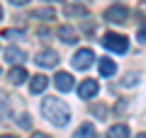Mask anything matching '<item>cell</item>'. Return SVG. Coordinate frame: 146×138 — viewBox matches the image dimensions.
<instances>
[{
	"label": "cell",
	"mask_w": 146,
	"mask_h": 138,
	"mask_svg": "<svg viewBox=\"0 0 146 138\" xmlns=\"http://www.w3.org/2000/svg\"><path fill=\"white\" fill-rule=\"evenodd\" d=\"M42 114H44V119H49V121L56 124V126H66L68 119H71V109H68V104L63 102V99H58V97H44Z\"/></svg>",
	"instance_id": "obj_1"
},
{
	"label": "cell",
	"mask_w": 146,
	"mask_h": 138,
	"mask_svg": "<svg viewBox=\"0 0 146 138\" xmlns=\"http://www.w3.org/2000/svg\"><path fill=\"white\" fill-rule=\"evenodd\" d=\"M102 46L107 49V51H115V53H124L127 49H129V39L122 34H115V32H107V34L102 36Z\"/></svg>",
	"instance_id": "obj_2"
},
{
	"label": "cell",
	"mask_w": 146,
	"mask_h": 138,
	"mask_svg": "<svg viewBox=\"0 0 146 138\" xmlns=\"http://www.w3.org/2000/svg\"><path fill=\"white\" fill-rule=\"evenodd\" d=\"M127 17H129V10L124 5H112L105 10V20L115 22V24H127Z\"/></svg>",
	"instance_id": "obj_3"
},
{
	"label": "cell",
	"mask_w": 146,
	"mask_h": 138,
	"mask_svg": "<svg viewBox=\"0 0 146 138\" xmlns=\"http://www.w3.org/2000/svg\"><path fill=\"white\" fill-rule=\"evenodd\" d=\"M93 61H95V53L90 51V49H80L76 56H73V68H78V70H88L90 66H93Z\"/></svg>",
	"instance_id": "obj_4"
},
{
	"label": "cell",
	"mask_w": 146,
	"mask_h": 138,
	"mask_svg": "<svg viewBox=\"0 0 146 138\" xmlns=\"http://www.w3.org/2000/svg\"><path fill=\"white\" fill-rule=\"evenodd\" d=\"M34 63H36V66H42V68H54V66L58 63V53L51 51V49H44V51L36 53Z\"/></svg>",
	"instance_id": "obj_5"
},
{
	"label": "cell",
	"mask_w": 146,
	"mask_h": 138,
	"mask_svg": "<svg viewBox=\"0 0 146 138\" xmlns=\"http://www.w3.org/2000/svg\"><path fill=\"white\" fill-rule=\"evenodd\" d=\"M98 90H100L98 80H83V82L78 85V97H83V99H90L93 95H98Z\"/></svg>",
	"instance_id": "obj_6"
},
{
	"label": "cell",
	"mask_w": 146,
	"mask_h": 138,
	"mask_svg": "<svg viewBox=\"0 0 146 138\" xmlns=\"http://www.w3.org/2000/svg\"><path fill=\"white\" fill-rule=\"evenodd\" d=\"M27 58V53L22 51V49H17V46H10V49H5V61H10L12 66H22Z\"/></svg>",
	"instance_id": "obj_7"
},
{
	"label": "cell",
	"mask_w": 146,
	"mask_h": 138,
	"mask_svg": "<svg viewBox=\"0 0 146 138\" xmlns=\"http://www.w3.org/2000/svg\"><path fill=\"white\" fill-rule=\"evenodd\" d=\"M54 85H56L61 92H71L73 90V75H71V73H56Z\"/></svg>",
	"instance_id": "obj_8"
},
{
	"label": "cell",
	"mask_w": 146,
	"mask_h": 138,
	"mask_svg": "<svg viewBox=\"0 0 146 138\" xmlns=\"http://www.w3.org/2000/svg\"><path fill=\"white\" fill-rule=\"evenodd\" d=\"M58 39L61 41H66V44H76V41H78V32L73 29L71 24H63V27H58Z\"/></svg>",
	"instance_id": "obj_9"
},
{
	"label": "cell",
	"mask_w": 146,
	"mask_h": 138,
	"mask_svg": "<svg viewBox=\"0 0 146 138\" xmlns=\"http://www.w3.org/2000/svg\"><path fill=\"white\" fill-rule=\"evenodd\" d=\"M46 85H49V78H46V75H39V73H36V75L29 80V90L34 92V95L44 92V90H46Z\"/></svg>",
	"instance_id": "obj_10"
},
{
	"label": "cell",
	"mask_w": 146,
	"mask_h": 138,
	"mask_svg": "<svg viewBox=\"0 0 146 138\" xmlns=\"http://www.w3.org/2000/svg\"><path fill=\"white\" fill-rule=\"evenodd\" d=\"M7 78H10L12 85H22V82L27 80V70H25V66H12V70L7 73Z\"/></svg>",
	"instance_id": "obj_11"
},
{
	"label": "cell",
	"mask_w": 146,
	"mask_h": 138,
	"mask_svg": "<svg viewBox=\"0 0 146 138\" xmlns=\"http://www.w3.org/2000/svg\"><path fill=\"white\" fill-rule=\"evenodd\" d=\"M107 138H129V128H127V124H115V126H110Z\"/></svg>",
	"instance_id": "obj_12"
},
{
	"label": "cell",
	"mask_w": 146,
	"mask_h": 138,
	"mask_svg": "<svg viewBox=\"0 0 146 138\" xmlns=\"http://www.w3.org/2000/svg\"><path fill=\"white\" fill-rule=\"evenodd\" d=\"M98 68H100V75H112V73L117 70V66H115V61H110V58H100L98 61Z\"/></svg>",
	"instance_id": "obj_13"
},
{
	"label": "cell",
	"mask_w": 146,
	"mask_h": 138,
	"mask_svg": "<svg viewBox=\"0 0 146 138\" xmlns=\"http://www.w3.org/2000/svg\"><path fill=\"white\" fill-rule=\"evenodd\" d=\"M73 138H95V126L93 124H83L78 131L73 133Z\"/></svg>",
	"instance_id": "obj_14"
},
{
	"label": "cell",
	"mask_w": 146,
	"mask_h": 138,
	"mask_svg": "<svg viewBox=\"0 0 146 138\" xmlns=\"http://www.w3.org/2000/svg\"><path fill=\"white\" fill-rule=\"evenodd\" d=\"M32 17H34V20H54L56 12H54L51 7H42V10H32Z\"/></svg>",
	"instance_id": "obj_15"
},
{
	"label": "cell",
	"mask_w": 146,
	"mask_h": 138,
	"mask_svg": "<svg viewBox=\"0 0 146 138\" xmlns=\"http://www.w3.org/2000/svg\"><path fill=\"white\" fill-rule=\"evenodd\" d=\"M10 116V99H7L5 92H0V119Z\"/></svg>",
	"instance_id": "obj_16"
},
{
	"label": "cell",
	"mask_w": 146,
	"mask_h": 138,
	"mask_svg": "<svg viewBox=\"0 0 146 138\" xmlns=\"http://www.w3.org/2000/svg\"><path fill=\"white\" fill-rule=\"evenodd\" d=\"M66 15L68 17H85V15H88V10H85L83 5H68L66 7Z\"/></svg>",
	"instance_id": "obj_17"
},
{
	"label": "cell",
	"mask_w": 146,
	"mask_h": 138,
	"mask_svg": "<svg viewBox=\"0 0 146 138\" xmlns=\"http://www.w3.org/2000/svg\"><path fill=\"white\" fill-rule=\"evenodd\" d=\"M3 36H5V39H22L25 32H22V29H5V32H3Z\"/></svg>",
	"instance_id": "obj_18"
},
{
	"label": "cell",
	"mask_w": 146,
	"mask_h": 138,
	"mask_svg": "<svg viewBox=\"0 0 146 138\" xmlns=\"http://www.w3.org/2000/svg\"><path fill=\"white\" fill-rule=\"evenodd\" d=\"M17 124H20L22 128H29L32 126V116H29V114H22V116L17 119Z\"/></svg>",
	"instance_id": "obj_19"
},
{
	"label": "cell",
	"mask_w": 146,
	"mask_h": 138,
	"mask_svg": "<svg viewBox=\"0 0 146 138\" xmlns=\"http://www.w3.org/2000/svg\"><path fill=\"white\" fill-rule=\"evenodd\" d=\"M136 80H139V75H134V73H129V75H124V80H122V85H124V87H129V85H134Z\"/></svg>",
	"instance_id": "obj_20"
},
{
	"label": "cell",
	"mask_w": 146,
	"mask_h": 138,
	"mask_svg": "<svg viewBox=\"0 0 146 138\" xmlns=\"http://www.w3.org/2000/svg\"><path fill=\"white\" fill-rule=\"evenodd\" d=\"M93 114H98V116H105V107H93Z\"/></svg>",
	"instance_id": "obj_21"
},
{
	"label": "cell",
	"mask_w": 146,
	"mask_h": 138,
	"mask_svg": "<svg viewBox=\"0 0 146 138\" xmlns=\"http://www.w3.org/2000/svg\"><path fill=\"white\" fill-rule=\"evenodd\" d=\"M136 36H139V41H146V27H144V29H141Z\"/></svg>",
	"instance_id": "obj_22"
},
{
	"label": "cell",
	"mask_w": 146,
	"mask_h": 138,
	"mask_svg": "<svg viewBox=\"0 0 146 138\" xmlns=\"http://www.w3.org/2000/svg\"><path fill=\"white\" fill-rule=\"evenodd\" d=\"M12 5H27V3H29V0H10Z\"/></svg>",
	"instance_id": "obj_23"
},
{
	"label": "cell",
	"mask_w": 146,
	"mask_h": 138,
	"mask_svg": "<svg viewBox=\"0 0 146 138\" xmlns=\"http://www.w3.org/2000/svg\"><path fill=\"white\" fill-rule=\"evenodd\" d=\"M32 138H51V136H46V133H32Z\"/></svg>",
	"instance_id": "obj_24"
},
{
	"label": "cell",
	"mask_w": 146,
	"mask_h": 138,
	"mask_svg": "<svg viewBox=\"0 0 146 138\" xmlns=\"http://www.w3.org/2000/svg\"><path fill=\"white\" fill-rule=\"evenodd\" d=\"M78 3H85V5H88V3H93V0H78Z\"/></svg>",
	"instance_id": "obj_25"
},
{
	"label": "cell",
	"mask_w": 146,
	"mask_h": 138,
	"mask_svg": "<svg viewBox=\"0 0 146 138\" xmlns=\"http://www.w3.org/2000/svg\"><path fill=\"white\" fill-rule=\"evenodd\" d=\"M44 3H61V0H44Z\"/></svg>",
	"instance_id": "obj_26"
},
{
	"label": "cell",
	"mask_w": 146,
	"mask_h": 138,
	"mask_svg": "<svg viewBox=\"0 0 146 138\" xmlns=\"http://www.w3.org/2000/svg\"><path fill=\"white\" fill-rule=\"evenodd\" d=\"M136 138H146V133H139V136H136Z\"/></svg>",
	"instance_id": "obj_27"
},
{
	"label": "cell",
	"mask_w": 146,
	"mask_h": 138,
	"mask_svg": "<svg viewBox=\"0 0 146 138\" xmlns=\"http://www.w3.org/2000/svg\"><path fill=\"white\" fill-rule=\"evenodd\" d=\"M0 138H15V136H10V133H7V136H0Z\"/></svg>",
	"instance_id": "obj_28"
},
{
	"label": "cell",
	"mask_w": 146,
	"mask_h": 138,
	"mask_svg": "<svg viewBox=\"0 0 146 138\" xmlns=\"http://www.w3.org/2000/svg\"><path fill=\"white\" fill-rule=\"evenodd\" d=\"M0 20H3V7H0Z\"/></svg>",
	"instance_id": "obj_29"
},
{
	"label": "cell",
	"mask_w": 146,
	"mask_h": 138,
	"mask_svg": "<svg viewBox=\"0 0 146 138\" xmlns=\"http://www.w3.org/2000/svg\"><path fill=\"white\" fill-rule=\"evenodd\" d=\"M95 138H102V136H95Z\"/></svg>",
	"instance_id": "obj_30"
}]
</instances>
